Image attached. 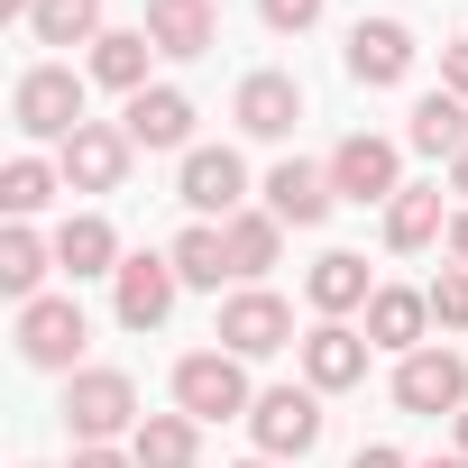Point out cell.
I'll return each instance as SVG.
<instances>
[{
  "mask_svg": "<svg viewBox=\"0 0 468 468\" xmlns=\"http://www.w3.org/2000/svg\"><path fill=\"white\" fill-rule=\"evenodd\" d=\"M239 468H276V459H239Z\"/></svg>",
  "mask_w": 468,
  "mask_h": 468,
  "instance_id": "cell-39",
  "label": "cell"
},
{
  "mask_svg": "<svg viewBox=\"0 0 468 468\" xmlns=\"http://www.w3.org/2000/svg\"><path fill=\"white\" fill-rule=\"evenodd\" d=\"M165 258H175V276H184V285H202V294H220V285H239V276H229V239H220L211 220H193L184 239L165 249Z\"/></svg>",
  "mask_w": 468,
  "mask_h": 468,
  "instance_id": "cell-28",
  "label": "cell"
},
{
  "mask_svg": "<svg viewBox=\"0 0 468 468\" xmlns=\"http://www.w3.org/2000/svg\"><path fill=\"white\" fill-rule=\"evenodd\" d=\"M28 37H37V47H101L111 28H101V0H37V10H28Z\"/></svg>",
  "mask_w": 468,
  "mask_h": 468,
  "instance_id": "cell-27",
  "label": "cell"
},
{
  "mask_svg": "<svg viewBox=\"0 0 468 468\" xmlns=\"http://www.w3.org/2000/svg\"><path fill=\"white\" fill-rule=\"evenodd\" d=\"M367 258H349V249H322L313 258V276H303V303L322 313V322H349V313H367Z\"/></svg>",
  "mask_w": 468,
  "mask_h": 468,
  "instance_id": "cell-19",
  "label": "cell"
},
{
  "mask_svg": "<svg viewBox=\"0 0 468 468\" xmlns=\"http://www.w3.org/2000/svg\"><path fill=\"white\" fill-rule=\"evenodd\" d=\"M56 267H65L74 285H83V276H120V267H129V258H120V229H111L101 211H74V220L56 229Z\"/></svg>",
  "mask_w": 468,
  "mask_h": 468,
  "instance_id": "cell-20",
  "label": "cell"
},
{
  "mask_svg": "<svg viewBox=\"0 0 468 468\" xmlns=\"http://www.w3.org/2000/svg\"><path fill=\"white\" fill-rule=\"evenodd\" d=\"M56 184H65V165H47V156H10V165H0V211H10V220H37V211L56 202Z\"/></svg>",
  "mask_w": 468,
  "mask_h": 468,
  "instance_id": "cell-29",
  "label": "cell"
},
{
  "mask_svg": "<svg viewBox=\"0 0 468 468\" xmlns=\"http://www.w3.org/2000/svg\"><path fill=\"white\" fill-rule=\"evenodd\" d=\"M220 239H229V276L258 285V276L276 267V249H285V220H276V211H229V220H220Z\"/></svg>",
  "mask_w": 468,
  "mask_h": 468,
  "instance_id": "cell-21",
  "label": "cell"
},
{
  "mask_svg": "<svg viewBox=\"0 0 468 468\" xmlns=\"http://www.w3.org/2000/svg\"><path fill=\"white\" fill-rule=\"evenodd\" d=\"M450 267H468V211L450 220Z\"/></svg>",
  "mask_w": 468,
  "mask_h": 468,
  "instance_id": "cell-35",
  "label": "cell"
},
{
  "mask_svg": "<svg viewBox=\"0 0 468 468\" xmlns=\"http://www.w3.org/2000/svg\"><path fill=\"white\" fill-rule=\"evenodd\" d=\"M175 202L202 211V220L249 211V165H239V147H184V165H175Z\"/></svg>",
  "mask_w": 468,
  "mask_h": 468,
  "instance_id": "cell-5",
  "label": "cell"
},
{
  "mask_svg": "<svg viewBox=\"0 0 468 468\" xmlns=\"http://www.w3.org/2000/svg\"><path fill=\"white\" fill-rule=\"evenodd\" d=\"M395 404L422 413V422L459 413V404H468V358H459V349H413V358H395Z\"/></svg>",
  "mask_w": 468,
  "mask_h": 468,
  "instance_id": "cell-10",
  "label": "cell"
},
{
  "mask_svg": "<svg viewBox=\"0 0 468 468\" xmlns=\"http://www.w3.org/2000/svg\"><path fill=\"white\" fill-rule=\"evenodd\" d=\"M175 413L193 422H249L258 395H249V358H229V349H193L175 358Z\"/></svg>",
  "mask_w": 468,
  "mask_h": 468,
  "instance_id": "cell-1",
  "label": "cell"
},
{
  "mask_svg": "<svg viewBox=\"0 0 468 468\" xmlns=\"http://www.w3.org/2000/svg\"><path fill=\"white\" fill-rule=\"evenodd\" d=\"M229 120H239L249 138H294V120H303V83H294V74H249L239 101H229Z\"/></svg>",
  "mask_w": 468,
  "mask_h": 468,
  "instance_id": "cell-18",
  "label": "cell"
},
{
  "mask_svg": "<svg viewBox=\"0 0 468 468\" xmlns=\"http://www.w3.org/2000/svg\"><path fill=\"white\" fill-rule=\"evenodd\" d=\"M450 193H468V147H459V156H450Z\"/></svg>",
  "mask_w": 468,
  "mask_h": 468,
  "instance_id": "cell-36",
  "label": "cell"
},
{
  "mask_svg": "<svg viewBox=\"0 0 468 468\" xmlns=\"http://www.w3.org/2000/svg\"><path fill=\"white\" fill-rule=\"evenodd\" d=\"M422 331H431V294H413V285H377L367 294V349L413 358V349H431Z\"/></svg>",
  "mask_w": 468,
  "mask_h": 468,
  "instance_id": "cell-16",
  "label": "cell"
},
{
  "mask_svg": "<svg viewBox=\"0 0 468 468\" xmlns=\"http://www.w3.org/2000/svg\"><path fill=\"white\" fill-rule=\"evenodd\" d=\"M19 358L28 367H47V377H74V358H83V340H92V322H83V303L74 294H37V303H19Z\"/></svg>",
  "mask_w": 468,
  "mask_h": 468,
  "instance_id": "cell-4",
  "label": "cell"
},
{
  "mask_svg": "<svg viewBox=\"0 0 468 468\" xmlns=\"http://www.w3.org/2000/svg\"><path fill=\"white\" fill-rule=\"evenodd\" d=\"M422 468H468V450H450V459H422Z\"/></svg>",
  "mask_w": 468,
  "mask_h": 468,
  "instance_id": "cell-37",
  "label": "cell"
},
{
  "mask_svg": "<svg viewBox=\"0 0 468 468\" xmlns=\"http://www.w3.org/2000/svg\"><path fill=\"white\" fill-rule=\"evenodd\" d=\"M331 202H340V193H331V165L285 156V165L267 175V211H276L285 229H322V220H331Z\"/></svg>",
  "mask_w": 468,
  "mask_h": 468,
  "instance_id": "cell-15",
  "label": "cell"
},
{
  "mask_svg": "<svg viewBox=\"0 0 468 468\" xmlns=\"http://www.w3.org/2000/svg\"><path fill=\"white\" fill-rule=\"evenodd\" d=\"M294 349H303V386L313 395H349L367 377V331H349V322H313Z\"/></svg>",
  "mask_w": 468,
  "mask_h": 468,
  "instance_id": "cell-12",
  "label": "cell"
},
{
  "mask_svg": "<svg viewBox=\"0 0 468 468\" xmlns=\"http://www.w3.org/2000/svg\"><path fill=\"white\" fill-rule=\"evenodd\" d=\"M450 422H459V450H468V404H459V413H450Z\"/></svg>",
  "mask_w": 468,
  "mask_h": 468,
  "instance_id": "cell-38",
  "label": "cell"
},
{
  "mask_svg": "<svg viewBox=\"0 0 468 468\" xmlns=\"http://www.w3.org/2000/svg\"><path fill=\"white\" fill-rule=\"evenodd\" d=\"M175 294H184V276H175L165 249H138V258L111 276V313H120V331H165Z\"/></svg>",
  "mask_w": 468,
  "mask_h": 468,
  "instance_id": "cell-7",
  "label": "cell"
},
{
  "mask_svg": "<svg viewBox=\"0 0 468 468\" xmlns=\"http://www.w3.org/2000/svg\"><path fill=\"white\" fill-rule=\"evenodd\" d=\"M404 147H422V156H441V165H450V156L468 147V101H459V92H422V101H413V120H404Z\"/></svg>",
  "mask_w": 468,
  "mask_h": 468,
  "instance_id": "cell-23",
  "label": "cell"
},
{
  "mask_svg": "<svg viewBox=\"0 0 468 468\" xmlns=\"http://www.w3.org/2000/svg\"><path fill=\"white\" fill-rule=\"evenodd\" d=\"M441 229H450V220H441V184H404V193L386 202V249H395V258L431 249Z\"/></svg>",
  "mask_w": 468,
  "mask_h": 468,
  "instance_id": "cell-25",
  "label": "cell"
},
{
  "mask_svg": "<svg viewBox=\"0 0 468 468\" xmlns=\"http://www.w3.org/2000/svg\"><path fill=\"white\" fill-rule=\"evenodd\" d=\"M229 358H276L285 340H294V303L285 294H267V285H239L220 303V331H211Z\"/></svg>",
  "mask_w": 468,
  "mask_h": 468,
  "instance_id": "cell-6",
  "label": "cell"
},
{
  "mask_svg": "<svg viewBox=\"0 0 468 468\" xmlns=\"http://www.w3.org/2000/svg\"><path fill=\"white\" fill-rule=\"evenodd\" d=\"M331 193H340V202H395V193H404L395 138H377V129L340 138V147H331Z\"/></svg>",
  "mask_w": 468,
  "mask_h": 468,
  "instance_id": "cell-9",
  "label": "cell"
},
{
  "mask_svg": "<svg viewBox=\"0 0 468 468\" xmlns=\"http://www.w3.org/2000/svg\"><path fill=\"white\" fill-rule=\"evenodd\" d=\"M74 468H138V459H129V450H111V441H83V450H74Z\"/></svg>",
  "mask_w": 468,
  "mask_h": 468,
  "instance_id": "cell-33",
  "label": "cell"
},
{
  "mask_svg": "<svg viewBox=\"0 0 468 468\" xmlns=\"http://www.w3.org/2000/svg\"><path fill=\"white\" fill-rule=\"evenodd\" d=\"M349 468H404V450H386V441H367V450H358Z\"/></svg>",
  "mask_w": 468,
  "mask_h": 468,
  "instance_id": "cell-34",
  "label": "cell"
},
{
  "mask_svg": "<svg viewBox=\"0 0 468 468\" xmlns=\"http://www.w3.org/2000/svg\"><path fill=\"white\" fill-rule=\"evenodd\" d=\"M129 459H138V468H193V459H202V422H193V413H147V422L129 431Z\"/></svg>",
  "mask_w": 468,
  "mask_h": 468,
  "instance_id": "cell-24",
  "label": "cell"
},
{
  "mask_svg": "<svg viewBox=\"0 0 468 468\" xmlns=\"http://www.w3.org/2000/svg\"><path fill=\"white\" fill-rule=\"evenodd\" d=\"M258 19H267L276 37H303V28L322 19V0H258Z\"/></svg>",
  "mask_w": 468,
  "mask_h": 468,
  "instance_id": "cell-31",
  "label": "cell"
},
{
  "mask_svg": "<svg viewBox=\"0 0 468 468\" xmlns=\"http://www.w3.org/2000/svg\"><path fill=\"white\" fill-rule=\"evenodd\" d=\"M147 56H156V47H147V28H111V37L92 47V83L138 101V92H147Z\"/></svg>",
  "mask_w": 468,
  "mask_h": 468,
  "instance_id": "cell-26",
  "label": "cell"
},
{
  "mask_svg": "<svg viewBox=\"0 0 468 468\" xmlns=\"http://www.w3.org/2000/svg\"><path fill=\"white\" fill-rule=\"evenodd\" d=\"M10 120H19V138H74L83 129V74L74 65H28L19 74V92H10Z\"/></svg>",
  "mask_w": 468,
  "mask_h": 468,
  "instance_id": "cell-3",
  "label": "cell"
},
{
  "mask_svg": "<svg viewBox=\"0 0 468 468\" xmlns=\"http://www.w3.org/2000/svg\"><path fill=\"white\" fill-rule=\"evenodd\" d=\"M147 413H138V386L120 377V367H74L65 377V431H74V450L83 441H120V431H138Z\"/></svg>",
  "mask_w": 468,
  "mask_h": 468,
  "instance_id": "cell-2",
  "label": "cell"
},
{
  "mask_svg": "<svg viewBox=\"0 0 468 468\" xmlns=\"http://www.w3.org/2000/svg\"><path fill=\"white\" fill-rule=\"evenodd\" d=\"M147 47L156 56H211L220 47V10H211V0H147Z\"/></svg>",
  "mask_w": 468,
  "mask_h": 468,
  "instance_id": "cell-17",
  "label": "cell"
},
{
  "mask_svg": "<svg viewBox=\"0 0 468 468\" xmlns=\"http://www.w3.org/2000/svg\"><path fill=\"white\" fill-rule=\"evenodd\" d=\"M249 431H258V459H303L322 441V395L313 386H267L258 413H249Z\"/></svg>",
  "mask_w": 468,
  "mask_h": 468,
  "instance_id": "cell-11",
  "label": "cell"
},
{
  "mask_svg": "<svg viewBox=\"0 0 468 468\" xmlns=\"http://www.w3.org/2000/svg\"><path fill=\"white\" fill-rule=\"evenodd\" d=\"M120 129H129V147H147V156H165V147H193V92H175V83H147V92L120 111Z\"/></svg>",
  "mask_w": 468,
  "mask_h": 468,
  "instance_id": "cell-14",
  "label": "cell"
},
{
  "mask_svg": "<svg viewBox=\"0 0 468 468\" xmlns=\"http://www.w3.org/2000/svg\"><path fill=\"white\" fill-rule=\"evenodd\" d=\"M422 294H431V322L441 331H468V267H441Z\"/></svg>",
  "mask_w": 468,
  "mask_h": 468,
  "instance_id": "cell-30",
  "label": "cell"
},
{
  "mask_svg": "<svg viewBox=\"0 0 468 468\" xmlns=\"http://www.w3.org/2000/svg\"><path fill=\"white\" fill-rule=\"evenodd\" d=\"M441 92H459V101H468V37H450V47H441Z\"/></svg>",
  "mask_w": 468,
  "mask_h": 468,
  "instance_id": "cell-32",
  "label": "cell"
},
{
  "mask_svg": "<svg viewBox=\"0 0 468 468\" xmlns=\"http://www.w3.org/2000/svg\"><path fill=\"white\" fill-rule=\"evenodd\" d=\"M47 267H56V239H37L28 220H10V229H0V294H10V303H37Z\"/></svg>",
  "mask_w": 468,
  "mask_h": 468,
  "instance_id": "cell-22",
  "label": "cell"
},
{
  "mask_svg": "<svg viewBox=\"0 0 468 468\" xmlns=\"http://www.w3.org/2000/svg\"><path fill=\"white\" fill-rule=\"evenodd\" d=\"M404 74H413V28H404V19H358V28H349V83L386 92V83H404Z\"/></svg>",
  "mask_w": 468,
  "mask_h": 468,
  "instance_id": "cell-13",
  "label": "cell"
},
{
  "mask_svg": "<svg viewBox=\"0 0 468 468\" xmlns=\"http://www.w3.org/2000/svg\"><path fill=\"white\" fill-rule=\"evenodd\" d=\"M129 129H111V120H83L65 147H56V165H65V193H120L129 184Z\"/></svg>",
  "mask_w": 468,
  "mask_h": 468,
  "instance_id": "cell-8",
  "label": "cell"
}]
</instances>
